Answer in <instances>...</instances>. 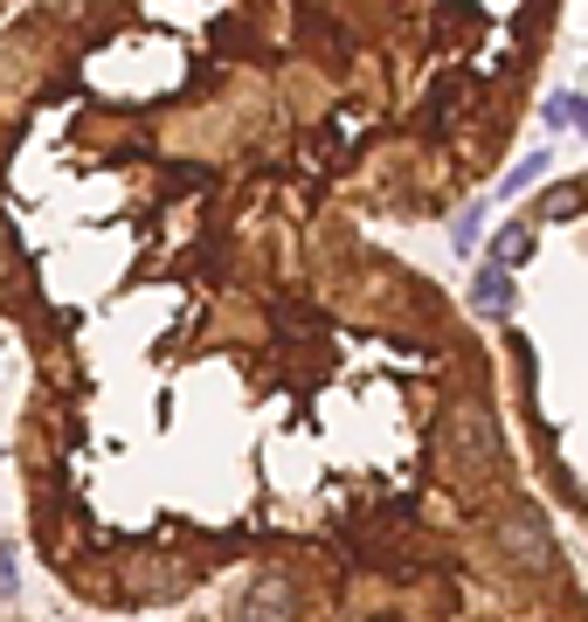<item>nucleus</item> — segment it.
Wrapping results in <instances>:
<instances>
[{
    "label": "nucleus",
    "instance_id": "1",
    "mask_svg": "<svg viewBox=\"0 0 588 622\" xmlns=\"http://www.w3.org/2000/svg\"><path fill=\"white\" fill-rule=\"evenodd\" d=\"M478 311H492V319H505V311H513V277H505L499 264L478 270Z\"/></svg>",
    "mask_w": 588,
    "mask_h": 622
},
{
    "label": "nucleus",
    "instance_id": "2",
    "mask_svg": "<svg viewBox=\"0 0 588 622\" xmlns=\"http://www.w3.org/2000/svg\"><path fill=\"white\" fill-rule=\"evenodd\" d=\"M505 547H513L520 560H547V533L520 512V518H505Z\"/></svg>",
    "mask_w": 588,
    "mask_h": 622
},
{
    "label": "nucleus",
    "instance_id": "3",
    "mask_svg": "<svg viewBox=\"0 0 588 622\" xmlns=\"http://www.w3.org/2000/svg\"><path fill=\"white\" fill-rule=\"evenodd\" d=\"M526 256H533V236H526V228L513 222V228H499V236H492V264L505 270V264H526Z\"/></svg>",
    "mask_w": 588,
    "mask_h": 622
},
{
    "label": "nucleus",
    "instance_id": "4",
    "mask_svg": "<svg viewBox=\"0 0 588 622\" xmlns=\"http://www.w3.org/2000/svg\"><path fill=\"white\" fill-rule=\"evenodd\" d=\"M243 622H285V581H270V588H257V602L243 609Z\"/></svg>",
    "mask_w": 588,
    "mask_h": 622
},
{
    "label": "nucleus",
    "instance_id": "5",
    "mask_svg": "<svg viewBox=\"0 0 588 622\" xmlns=\"http://www.w3.org/2000/svg\"><path fill=\"white\" fill-rule=\"evenodd\" d=\"M575 207H581V187H575V180H568V187H554V194L541 201V215H547V222H568V215H575Z\"/></svg>",
    "mask_w": 588,
    "mask_h": 622
},
{
    "label": "nucleus",
    "instance_id": "6",
    "mask_svg": "<svg viewBox=\"0 0 588 622\" xmlns=\"http://www.w3.org/2000/svg\"><path fill=\"white\" fill-rule=\"evenodd\" d=\"M14 594V554H0V602Z\"/></svg>",
    "mask_w": 588,
    "mask_h": 622
},
{
    "label": "nucleus",
    "instance_id": "7",
    "mask_svg": "<svg viewBox=\"0 0 588 622\" xmlns=\"http://www.w3.org/2000/svg\"><path fill=\"white\" fill-rule=\"evenodd\" d=\"M575 125H581V132H588V97H575Z\"/></svg>",
    "mask_w": 588,
    "mask_h": 622
}]
</instances>
